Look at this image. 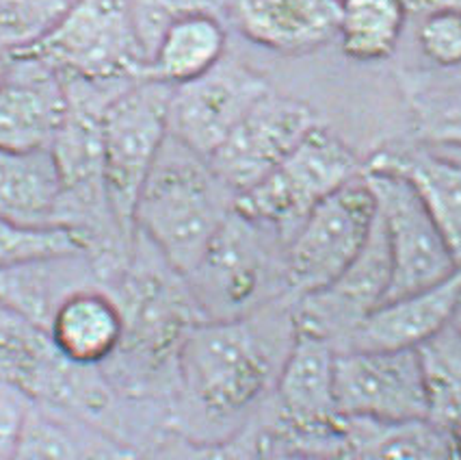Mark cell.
<instances>
[{"label": "cell", "mask_w": 461, "mask_h": 460, "mask_svg": "<svg viewBox=\"0 0 461 460\" xmlns=\"http://www.w3.org/2000/svg\"><path fill=\"white\" fill-rule=\"evenodd\" d=\"M225 194L206 159L169 135L137 200L135 228L176 274L191 276L232 213Z\"/></svg>", "instance_id": "obj_1"}, {"label": "cell", "mask_w": 461, "mask_h": 460, "mask_svg": "<svg viewBox=\"0 0 461 460\" xmlns=\"http://www.w3.org/2000/svg\"><path fill=\"white\" fill-rule=\"evenodd\" d=\"M171 98V85L141 77L102 109V180L109 216L124 237L135 233L137 200L169 137Z\"/></svg>", "instance_id": "obj_2"}, {"label": "cell", "mask_w": 461, "mask_h": 460, "mask_svg": "<svg viewBox=\"0 0 461 460\" xmlns=\"http://www.w3.org/2000/svg\"><path fill=\"white\" fill-rule=\"evenodd\" d=\"M7 57L37 59L66 81L89 85L135 81L148 66L132 23V0H74L50 33Z\"/></svg>", "instance_id": "obj_3"}, {"label": "cell", "mask_w": 461, "mask_h": 460, "mask_svg": "<svg viewBox=\"0 0 461 460\" xmlns=\"http://www.w3.org/2000/svg\"><path fill=\"white\" fill-rule=\"evenodd\" d=\"M362 165L353 150L323 126H314L260 183L234 196V211L260 228L291 235L323 198L356 176Z\"/></svg>", "instance_id": "obj_4"}, {"label": "cell", "mask_w": 461, "mask_h": 460, "mask_svg": "<svg viewBox=\"0 0 461 460\" xmlns=\"http://www.w3.org/2000/svg\"><path fill=\"white\" fill-rule=\"evenodd\" d=\"M178 365L191 398L214 415L254 404L271 373L265 345L243 319L193 324L178 345Z\"/></svg>", "instance_id": "obj_5"}, {"label": "cell", "mask_w": 461, "mask_h": 460, "mask_svg": "<svg viewBox=\"0 0 461 460\" xmlns=\"http://www.w3.org/2000/svg\"><path fill=\"white\" fill-rule=\"evenodd\" d=\"M377 205L364 174L316 205L286 242L284 278L302 298L323 291L362 253Z\"/></svg>", "instance_id": "obj_6"}, {"label": "cell", "mask_w": 461, "mask_h": 460, "mask_svg": "<svg viewBox=\"0 0 461 460\" xmlns=\"http://www.w3.org/2000/svg\"><path fill=\"white\" fill-rule=\"evenodd\" d=\"M362 174L375 196L393 259V285L385 302L438 285L455 274L457 261L403 176L375 163H368Z\"/></svg>", "instance_id": "obj_7"}, {"label": "cell", "mask_w": 461, "mask_h": 460, "mask_svg": "<svg viewBox=\"0 0 461 460\" xmlns=\"http://www.w3.org/2000/svg\"><path fill=\"white\" fill-rule=\"evenodd\" d=\"M336 409L342 419L420 424L431 400L418 350H345L336 354Z\"/></svg>", "instance_id": "obj_8"}, {"label": "cell", "mask_w": 461, "mask_h": 460, "mask_svg": "<svg viewBox=\"0 0 461 460\" xmlns=\"http://www.w3.org/2000/svg\"><path fill=\"white\" fill-rule=\"evenodd\" d=\"M0 382L26 400L55 406L95 409L102 400L91 367L59 352L46 326L0 308Z\"/></svg>", "instance_id": "obj_9"}, {"label": "cell", "mask_w": 461, "mask_h": 460, "mask_svg": "<svg viewBox=\"0 0 461 460\" xmlns=\"http://www.w3.org/2000/svg\"><path fill=\"white\" fill-rule=\"evenodd\" d=\"M314 126L308 105L269 92L214 150L208 165L225 189L239 196L271 174Z\"/></svg>", "instance_id": "obj_10"}, {"label": "cell", "mask_w": 461, "mask_h": 460, "mask_svg": "<svg viewBox=\"0 0 461 460\" xmlns=\"http://www.w3.org/2000/svg\"><path fill=\"white\" fill-rule=\"evenodd\" d=\"M269 92V83L260 74L223 59L197 81L174 87L169 135L208 161L251 106Z\"/></svg>", "instance_id": "obj_11"}, {"label": "cell", "mask_w": 461, "mask_h": 460, "mask_svg": "<svg viewBox=\"0 0 461 460\" xmlns=\"http://www.w3.org/2000/svg\"><path fill=\"white\" fill-rule=\"evenodd\" d=\"M7 61L0 83V150L50 148L69 109L66 78L37 59L7 57Z\"/></svg>", "instance_id": "obj_12"}, {"label": "cell", "mask_w": 461, "mask_h": 460, "mask_svg": "<svg viewBox=\"0 0 461 460\" xmlns=\"http://www.w3.org/2000/svg\"><path fill=\"white\" fill-rule=\"evenodd\" d=\"M260 226L240 217L232 208L214 235L191 282L195 298L217 319H239L237 311L254 299L265 278V250L258 239Z\"/></svg>", "instance_id": "obj_13"}, {"label": "cell", "mask_w": 461, "mask_h": 460, "mask_svg": "<svg viewBox=\"0 0 461 460\" xmlns=\"http://www.w3.org/2000/svg\"><path fill=\"white\" fill-rule=\"evenodd\" d=\"M393 285V259L385 242L382 219L375 224L362 253L342 271V276L323 291L303 298L305 307L299 326L312 328L331 341L338 330H353L382 307Z\"/></svg>", "instance_id": "obj_14"}, {"label": "cell", "mask_w": 461, "mask_h": 460, "mask_svg": "<svg viewBox=\"0 0 461 460\" xmlns=\"http://www.w3.org/2000/svg\"><path fill=\"white\" fill-rule=\"evenodd\" d=\"M461 299V267L438 285L388 299L349 335V350H418L448 328Z\"/></svg>", "instance_id": "obj_15"}, {"label": "cell", "mask_w": 461, "mask_h": 460, "mask_svg": "<svg viewBox=\"0 0 461 460\" xmlns=\"http://www.w3.org/2000/svg\"><path fill=\"white\" fill-rule=\"evenodd\" d=\"M336 354L327 336L312 328H294L293 344L277 378V398L288 419L299 428H338Z\"/></svg>", "instance_id": "obj_16"}, {"label": "cell", "mask_w": 461, "mask_h": 460, "mask_svg": "<svg viewBox=\"0 0 461 460\" xmlns=\"http://www.w3.org/2000/svg\"><path fill=\"white\" fill-rule=\"evenodd\" d=\"M249 41L284 55H302L338 33L340 0H223Z\"/></svg>", "instance_id": "obj_17"}, {"label": "cell", "mask_w": 461, "mask_h": 460, "mask_svg": "<svg viewBox=\"0 0 461 460\" xmlns=\"http://www.w3.org/2000/svg\"><path fill=\"white\" fill-rule=\"evenodd\" d=\"M61 208L63 185L50 148L0 150V219L24 228L66 226Z\"/></svg>", "instance_id": "obj_18"}, {"label": "cell", "mask_w": 461, "mask_h": 460, "mask_svg": "<svg viewBox=\"0 0 461 460\" xmlns=\"http://www.w3.org/2000/svg\"><path fill=\"white\" fill-rule=\"evenodd\" d=\"M48 333L63 356L83 367H95L124 344L122 308L98 291H77L52 311Z\"/></svg>", "instance_id": "obj_19"}, {"label": "cell", "mask_w": 461, "mask_h": 460, "mask_svg": "<svg viewBox=\"0 0 461 460\" xmlns=\"http://www.w3.org/2000/svg\"><path fill=\"white\" fill-rule=\"evenodd\" d=\"M225 31L214 14H191L158 37L143 77L171 87L197 81L223 61Z\"/></svg>", "instance_id": "obj_20"}, {"label": "cell", "mask_w": 461, "mask_h": 460, "mask_svg": "<svg viewBox=\"0 0 461 460\" xmlns=\"http://www.w3.org/2000/svg\"><path fill=\"white\" fill-rule=\"evenodd\" d=\"M69 94V109L59 128L52 154H55L59 176L63 185V205L74 198L80 205L104 202V180H102V142H100V111L91 109L89 103Z\"/></svg>", "instance_id": "obj_21"}, {"label": "cell", "mask_w": 461, "mask_h": 460, "mask_svg": "<svg viewBox=\"0 0 461 460\" xmlns=\"http://www.w3.org/2000/svg\"><path fill=\"white\" fill-rule=\"evenodd\" d=\"M371 163L394 170L411 185L461 267V163L433 154H382Z\"/></svg>", "instance_id": "obj_22"}, {"label": "cell", "mask_w": 461, "mask_h": 460, "mask_svg": "<svg viewBox=\"0 0 461 460\" xmlns=\"http://www.w3.org/2000/svg\"><path fill=\"white\" fill-rule=\"evenodd\" d=\"M407 12L401 0H340V48L356 61H379L394 52Z\"/></svg>", "instance_id": "obj_23"}, {"label": "cell", "mask_w": 461, "mask_h": 460, "mask_svg": "<svg viewBox=\"0 0 461 460\" xmlns=\"http://www.w3.org/2000/svg\"><path fill=\"white\" fill-rule=\"evenodd\" d=\"M87 248V235L77 226L24 228L0 219V267L52 263Z\"/></svg>", "instance_id": "obj_24"}, {"label": "cell", "mask_w": 461, "mask_h": 460, "mask_svg": "<svg viewBox=\"0 0 461 460\" xmlns=\"http://www.w3.org/2000/svg\"><path fill=\"white\" fill-rule=\"evenodd\" d=\"M425 372L431 415L439 409L457 413L461 406V335L453 326L418 347Z\"/></svg>", "instance_id": "obj_25"}, {"label": "cell", "mask_w": 461, "mask_h": 460, "mask_svg": "<svg viewBox=\"0 0 461 460\" xmlns=\"http://www.w3.org/2000/svg\"><path fill=\"white\" fill-rule=\"evenodd\" d=\"M74 0H0V52L31 48L55 29Z\"/></svg>", "instance_id": "obj_26"}, {"label": "cell", "mask_w": 461, "mask_h": 460, "mask_svg": "<svg viewBox=\"0 0 461 460\" xmlns=\"http://www.w3.org/2000/svg\"><path fill=\"white\" fill-rule=\"evenodd\" d=\"M219 7L223 0H132V23L146 61L171 23L191 14H214Z\"/></svg>", "instance_id": "obj_27"}, {"label": "cell", "mask_w": 461, "mask_h": 460, "mask_svg": "<svg viewBox=\"0 0 461 460\" xmlns=\"http://www.w3.org/2000/svg\"><path fill=\"white\" fill-rule=\"evenodd\" d=\"M9 460H80V452L61 424L31 410Z\"/></svg>", "instance_id": "obj_28"}, {"label": "cell", "mask_w": 461, "mask_h": 460, "mask_svg": "<svg viewBox=\"0 0 461 460\" xmlns=\"http://www.w3.org/2000/svg\"><path fill=\"white\" fill-rule=\"evenodd\" d=\"M31 267L33 265L0 267V308L24 315L48 328L52 311H48L46 307V293L41 282L29 274Z\"/></svg>", "instance_id": "obj_29"}, {"label": "cell", "mask_w": 461, "mask_h": 460, "mask_svg": "<svg viewBox=\"0 0 461 460\" xmlns=\"http://www.w3.org/2000/svg\"><path fill=\"white\" fill-rule=\"evenodd\" d=\"M422 52L442 68L461 66V12H436L425 15L418 31Z\"/></svg>", "instance_id": "obj_30"}, {"label": "cell", "mask_w": 461, "mask_h": 460, "mask_svg": "<svg viewBox=\"0 0 461 460\" xmlns=\"http://www.w3.org/2000/svg\"><path fill=\"white\" fill-rule=\"evenodd\" d=\"M152 460H258L256 437L240 435L223 443H195L174 438L163 443Z\"/></svg>", "instance_id": "obj_31"}, {"label": "cell", "mask_w": 461, "mask_h": 460, "mask_svg": "<svg viewBox=\"0 0 461 460\" xmlns=\"http://www.w3.org/2000/svg\"><path fill=\"white\" fill-rule=\"evenodd\" d=\"M29 413L24 395L3 384L0 387V460L12 458Z\"/></svg>", "instance_id": "obj_32"}, {"label": "cell", "mask_w": 461, "mask_h": 460, "mask_svg": "<svg viewBox=\"0 0 461 460\" xmlns=\"http://www.w3.org/2000/svg\"><path fill=\"white\" fill-rule=\"evenodd\" d=\"M405 12L436 14V12H461V0H401Z\"/></svg>", "instance_id": "obj_33"}, {"label": "cell", "mask_w": 461, "mask_h": 460, "mask_svg": "<svg viewBox=\"0 0 461 460\" xmlns=\"http://www.w3.org/2000/svg\"><path fill=\"white\" fill-rule=\"evenodd\" d=\"M453 443H455V452H457V458L461 460V406L457 409V413L453 415Z\"/></svg>", "instance_id": "obj_34"}, {"label": "cell", "mask_w": 461, "mask_h": 460, "mask_svg": "<svg viewBox=\"0 0 461 460\" xmlns=\"http://www.w3.org/2000/svg\"><path fill=\"white\" fill-rule=\"evenodd\" d=\"M271 460H323V458L310 456V454H302V452H284V454H277V456H273Z\"/></svg>", "instance_id": "obj_35"}, {"label": "cell", "mask_w": 461, "mask_h": 460, "mask_svg": "<svg viewBox=\"0 0 461 460\" xmlns=\"http://www.w3.org/2000/svg\"><path fill=\"white\" fill-rule=\"evenodd\" d=\"M450 326H453V328L457 330V333L461 335V299H459L457 311H455V317H453V322H450Z\"/></svg>", "instance_id": "obj_36"}, {"label": "cell", "mask_w": 461, "mask_h": 460, "mask_svg": "<svg viewBox=\"0 0 461 460\" xmlns=\"http://www.w3.org/2000/svg\"><path fill=\"white\" fill-rule=\"evenodd\" d=\"M7 66H9L7 55H3V52H0V83H3L5 74H7Z\"/></svg>", "instance_id": "obj_37"}]
</instances>
